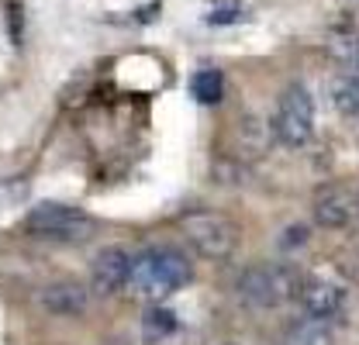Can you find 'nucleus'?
Returning a JSON list of instances; mask_svg holds the SVG:
<instances>
[{"label": "nucleus", "mask_w": 359, "mask_h": 345, "mask_svg": "<svg viewBox=\"0 0 359 345\" xmlns=\"http://www.w3.org/2000/svg\"><path fill=\"white\" fill-rule=\"evenodd\" d=\"M353 217V201L339 190V187H321L318 197H314V221L328 231L335 228H346Z\"/></svg>", "instance_id": "obj_9"}, {"label": "nucleus", "mask_w": 359, "mask_h": 345, "mask_svg": "<svg viewBox=\"0 0 359 345\" xmlns=\"http://www.w3.org/2000/svg\"><path fill=\"white\" fill-rule=\"evenodd\" d=\"M283 345H335V332L321 318H301L287 328Z\"/></svg>", "instance_id": "obj_11"}, {"label": "nucleus", "mask_w": 359, "mask_h": 345, "mask_svg": "<svg viewBox=\"0 0 359 345\" xmlns=\"http://www.w3.org/2000/svg\"><path fill=\"white\" fill-rule=\"evenodd\" d=\"M128 273H132V252L121 245H107L100 249L90 262V294L93 297H114L128 287Z\"/></svg>", "instance_id": "obj_6"}, {"label": "nucleus", "mask_w": 359, "mask_h": 345, "mask_svg": "<svg viewBox=\"0 0 359 345\" xmlns=\"http://www.w3.org/2000/svg\"><path fill=\"white\" fill-rule=\"evenodd\" d=\"M97 231V221L83 215L73 204H55V201H42L25 215V235L39 238V242H59V245H76L87 242Z\"/></svg>", "instance_id": "obj_2"}, {"label": "nucleus", "mask_w": 359, "mask_h": 345, "mask_svg": "<svg viewBox=\"0 0 359 345\" xmlns=\"http://www.w3.org/2000/svg\"><path fill=\"white\" fill-rule=\"evenodd\" d=\"M238 297L252 307H280L290 297H297L301 290V280L290 266H280V262H256L249 269H242L238 283H235Z\"/></svg>", "instance_id": "obj_4"}, {"label": "nucleus", "mask_w": 359, "mask_h": 345, "mask_svg": "<svg viewBox=\"0 0 359 345\" xmlns=\"http://www.w3.org/2000/svg\"><path fill=\"white\" fill-rule=\"evenodd\" d=\"M208 21H211V25H231V21H245V11H242V7H231V11H215V14H208Z\"/></svg>", "instance_id": "obj_13"}, {"label": "nucleus", "mask_w": 359, "mask_h": 345, "mask_svg": "<svg viewBox=\"0 0 359 345\" xmlns=\"http://www.w3.org/2000/svg\"><path fill=\"white\" fill-rule=\"evenodd\" d=\"M90 304V287L76 280H55L42 290V307L55 318H76L83 314Z\"/></svg>", "instance_id": "obj_8"}, {"label": "nucleus", "mask_w": 359, "mask_h": 345, "mask_svg": "<svg viewBox=\"0 0 359 345\" xmlns=\"http://www.w3.org/2000/svg\"><path fill=\"white\" fill-rule=\"evenodd\" d=\"M190 93L197 104L211 107V104H222L224 100V73L222 69H197L194 80H190Z\"/></svg>", "instance_id": "obj_12"}, {"label": "nucleus", "mask_w": 359, "mask_h": 345, "mask_svg": "<svg viewBox=\"0 0 359 345\" xmlns=\"http://www.w3.org/2000/svg\"><path fill=\"white\" fill-rule=\"evenodd\" d=\"M177 328H180L177 311H170L163 301H156V304H149V307H145V314H142V342L145 345L166 342Z\"/></svg>", "instance_id": "obj_10"}, {"label": "nucleus", "mask_w": 359, "mask_h": 345, "mask_svg": "<svg viewBox=\"0 0 359 345\" xmlns=\"http://www.w3.org/2000/svg\"><path fill=\"white\" fill-rule=\"evenodd\" d=\"M177 224L183 238L194 245V252L211 262H224L238 249V224L222 211H187Z\"/></svg>", "instance_id": "obj_3"}, {"label": "nucleus", "mask_w": 359, "mask_h": 345, "mask_svg": "<svg viewBox=\"0 0 359 345\" xmlns=\"http://www.w3.org/2000/svg\"><path fill=\"white\" fill-rule=\"evenodd\" d=\"M273 135L280 145L287 149H301L308 145L314 135V100L311 90L304 83H290L280 100H276V111H273Z\"/></svg>", "instance_id": "obj_5"}, {"label": "nucleus", "mask_w": 359, "mask_h": 345, "mask_svg": "<svg viewBox=\"0 0 359 345\" xmlns=\"http://www.w3.org/2000/svg\"><path fill=\"white\" fill-rule=\"evenodd\" d=\"M297 301L304 318H321V321H332L342 304H346V287L335 283V280H304L301 290H297Z\"/></svg>", "instance_id": "obj_7"}, {"label": "nucleus", "mask_w": 359, "mask_h": 345, "mask_svg": "<svg viewBox=\"0 0 359 345\" xmlns=\"http://www.w3.org/2000/svg\"><path fill=\"white\" fill-rule=\"evenodd\" d=\"M194 280V262L177 245H149L138 256H132V273H128V287L135 301L156 304L173 297Z\"/></svg>", "instance_id": "obj_1"}]
</instances>
